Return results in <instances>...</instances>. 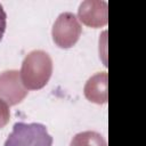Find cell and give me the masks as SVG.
Here are the masks:
<instances>
[{"label":"cell","instance_id":"obj_6","mask_svg":"<svg viewBox=\"0 0 146 146\" xmlns=\"http://www.w3.org/2000/svg\"><path fill=\"white\" fill-rule=\"evenodd\" d=\"M107 82L108 76L106 72L96 73L84 86V96L88 100L96 104H105L107 102Z\"/></svg>","mask_w":146,"mask_h":146},{"label":"cell","instance_id":"obj_7","mask_svg":"<svg viewBox=\"0 0 146 146\" xmlns=\"http://www.w3.org/2000/svg\"><path fill=\"white\" fill-rule=\"evenodd\" d=\"M70 146H107L105 138L96 131H83L76 133Z\"/></svg>","mask_w":146,"mask_h":146},{"label":"cell","instance_id":"obj_5","mask_svg":"<svg viewBox=\"0 0 146 146\" xmlns=\"http://www.w3.org/2000/svg\"><path fill=\"white\" fill-rule=\"evenodd\" d=\"M79 19L87 26L102 27L107 24V2L103 0H86L78 9Z\"/></svg>","mask_w":146,"mask_h":146},{"label":"cell","instance_id":"obj_8","mask_svg":"<svg viewBox=\"0 0 146 146\" xmlns=\"http://www.w3.org/2000/svg\"><path fill=\"white\" fill-rule=\"evenodd\" d=\"M9 117H10L9 105L0 99V129L3 128L9 122Z\"/></svg>","mask_w":146,"mask_h":146},{"label":"cell","instance_id":"obj_2","mask_svg":"<svg viewBox=\"0 0 146 146\" xmlns=\"http://www.w3.org/2000/svg\"><path fill=\"white\" fill-rule=\"evenodd\" d=\"M52 137L41 123L17 122L5 141V146H51Z\"/></svg>","mask_w":146,"mask_h":146},{"label":"cell","instance_id":"obj_4","mask_svg":"<svg viewBox=\"0 0 146 146\" xmlns=\"http://www.w3.org/2000/svg\"><path fill=\"white\" fill-rule=\"evenodd\" d=\"M27 92L18 71L8 70L0 73V99L9 106L19 104L27 96Z\"/></svg>","mask_w":146,"mask_h":146},{"label":"cell","instance_id":"obj_1","mask_svg":"<svg viewBox=\"0 0 146 146\" xmlns=\"http://www.w3.org/2000/svg\"><path fill=\"white\" fill-rule=\"evenodd\" d=\"M52 73V60L48 52L43 50H33L29 52L21 67V80L29 90L43 88Z\"/></svg>","mask_w":146,"mask_h":146},{"label":"cell","instance_id":"obj_9","mask_svg":"<svg viewBox=\"0 0 146 146\" xmlns=\"http://www.w3.org/2000/svg\"><path fill=\"white\" fill-rule=\"evenodd\" d=\"M6 25H7V15H6V11H5L2 5L0 3V41L6 31Z\"/></svg>","mask_w":146,"mask_h":146},{"label":"cell","instance_id":"obj_3","mask_svg":"<svg viewBox=\"0 0 146 146\" xmlns=\"http://www.w3.org/2000/svg\"><path fill=\"white\" fill-rule=\"evenodd\" d=\"M82 32V27L73 13L64 11L62 13L54 23L51 35L54 42L60 48L73 47Z\"/></svg>","mask_w":146,"mask_h":146}]
</instances>
